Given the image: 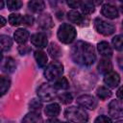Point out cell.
Returning <instances> with one entry per match:
<instances>
[{"label":"cell","instance_id":"30","mask_svg":"<svg viewBox=\"0 0 123 123\" xmlns=\"http://www.w3.org/2000/svg\"><path fill=\"white\" fill-rule=\"evenodd\" d=\"M7 6H8V9L11 11L19 10L22 7V2L19 0H9L7 2Z\"/></svg>","mask_w":123,"mask_h":123},{"label":"cell","instance_id":"29","mask_svg":"<svg viewBox=\"0 0 123 123\" xmlns=\"http://www.w3.org/2000/svg\"><path fill=\"white\" fill-rule=\"evenodd\" d=\"M10 86H11L10 79L2 76L1 77V95H4L8 91V89L10 88Z\"/></svg>","mask_w":123,"mask_h":123},{"label":"cell","instance_id":"31","mask_svg":"<svg viewBox=\"0 0 123 123\" xmlns=\"http://www.w3.org/2000/svg\"><path fill=\"white\" fill-rule=\"evenodd\" d=\"M29 106H30V109L33 110V111H39L42 108V104L39 100H37V99H32L31 102L29 103Z\"/></svg>","mask_w":123,"mask_h":123},{"label":"cell","instance_id":"9","mask_svg":"<svg viewBox=\"0 0 123 123\" xmlns=\"http://www.w3.org/2000/svg\"><path fill=\"white\" fill-rule=\"evenodd\" d=\"M31 42L37 48H44L48 44L47 37L42 33H36L31 36Z\"/></svg>","mask_w":123,"mask_h":123},{"label":"cell","instance_id":"1","mask_svg":"<svg viewBox=\"0 0 123 123\" xmlns=\"http://www.w3.org/2000/svg\"><path fill=\"white\" fill-rule=\"evenodd\" d=\"M71 57L76 63L90 65L96 60L94 47L86 41H77L71 49Z\"/></svg>","mask_w":123,"mask_h":123},{"label":"cell","instance_id":"6","mask_svg":"<svg viewBox=\"0 0 123 123\" xmlns=\"http://www.w3.org/2000/svg\"><path fill=\"white\" fill-rule=\"evenodd\" d=\"M94 27L96 31L104 36H110L114 33L115 27L112 23H110L108 21H105L101 18H96L94 20Z\"/></svg>","mask_w":123,"mask_h":123},{"label":"cell","instance_id":"24","mask_svg":"<svg viewBox=\"0 0 123 123\" xmlns=\"http://www.w3.org/2000/svg\"><path fill=\"white\" fill-rule=\"evenodd\" d=\"M0 41H1V47H2V51H8L11 49L12 45V38L7 36V35H2L0 37Z\"/></svg>","mask_w":123,"mask_h":123},{"label":"cell","instance_id":"11","mask_svg":"<svg viewBox=\"0 0 123 123\" xmlns=\"http://www.w3.org/2000/svg\"><path fill=\"white\" fill-rule=\"evenodd\" d=\"M104 82H105V84L108 86L113 88V87H115V86H117L119 85V83H120V77H119L118 73L111 71V72H110V73H108V74L105 75Z\"/></svg>","mask_w":123,"mask_h":123},{"label":"cell","instance_id":"7","mask_svg":"<svg viewBox=\"0 0 123 123\" xmlns=\"http://www.w3.org/2000/svg\"><path fill=\"white\" fill-rule=\"evenodd\" d=\"M109 114L113 118L123 117V101L122 100H112L108 106Z\"/></svg>","mask_w":123,"mask_h":123},{"label":"cell","instance_id":"27","mask_svg":"<svg viewBox=\"0 0 123 123\" xmlns=\"http://www.w3.org/2000/svg\"><path fill=\"white\" fill-rule=\"evenodd\" d=\"M53 86L56 89H67L69 87V83L65 77H61L55 82Z\"/></svg>","mask_w":123,"mask_h":123},{"label":"cell","instance_id":"21","mask_svg":"<svg viewBox=\"0 0 123 123\" xmlns=\"http://www.w3.org/2000/svg\"><path fill=\"white\" fill-rule=\"evenodd\" d=\"M28 7L32 12H39L43 11V9L45 8V4L43 1H40V0H33V1L28 2Z\"/></svg>","mask_w":123,"mask_h":123},{"label":"cell","instance_id":"5","mask_svg":"<svg viewBox=\"0 0 123 123\" xmlns=\"http://www.w3.org/2000/svg\"><path fill=\"white\" fill-rule=\"evenodd\" d=\"M37 96L42 101H51L56 98V88L49 84H42L37 88Z\"/></svg>","mask_w":123,"mask_h":123},{"label":"cell","instance_id":"23","mask_svg":"<svg viewBox=\"0 0 123 123\" xmlns=\"http://www.w3.org/2000/svg\"><path fill=\"white\" fill-rule=\"evenodd\" d=\"M80 8H81L82 12L85 14H90L95 11L94 3L91 2V1H83V2H81Z\"/></svg>","mask_w":123,"mask_h":123},{"label":"cell","instance_id":"38","mask_svg":"<svg viewBox=\"0 0 123 123\" xmlns=\"http://www.w3.org/2000/svg\"><path fill=\"white\" fill-rule=\"evenodd\" d=\"M46 123H59V121L57 120V119H49V120H47L46 121Z\"/></svg>","mask_w":123,"mask_h":123},{"label":"cell","instance_id":"8","mask_svg":"<svg viewBox=\"0 0 123 123\" xmlns=\"http://www.w3.org/2000/svg\"><path fill=\"white\" fill-rule=\"evenodd\" d=\"M77 103L79 105H81L82 107L86 108L88 110H94L98 105L97 100L93 96L87 95V94H84V95L79 96L77 98Z\"/></svg>","mask_w":123,"mask_h":123},{"label":"cell","instance_id":"41","mask_svg":"<svg viewBox=\"0 0 123 123\" xmlns=\"http://www.w3.org/2000/svg\"><path fill=\"white\" fill-rule=\"evenodd\" d=\"M115 123H123V120H119V121H117V122H115Z\"/></svg>","mask_w":123,"mask_h":123},{"label":"cell","instance_id":"40","mask_svg":"<svg viewBox=\"0 0 123 123\" xmlns=\"http://www.w3.org/2000/svg\"><path fill=\"white\" fill-rule=\"evenodd\" d=\"M3 6H4V3H3V2H1V3H0V7H1V9L3 8Z\"/></svg>","mask_w":123,"mask_h":123},{"label":"cell","instance_id":"14","mask_svg":"<svg viewBox=\"0 0 123 123\" xmlns=\"http://www.w3.org/2000/svg\"><path fill=\"white\" fill-rule=\"evenodd\" d=\"M2 71L6 73H12L16 68V63L12 58H6L5 61H2Z\"/></svg>","mask_w":123,"mask_h":123},{"label":"cell","instance_id":"42","mask_svg":"<svg viewBox=\"0 0 123 123\" xmlns=\"http://www.w3.org/2000/svg\"><path fill=\"white\" fill-rule=\"evenodd\" d=\"M121 12H123V5H122V6H121Z\"/></svg>","mask_w":123,"mask_h":123},{"label":"cell","instance_id":"25","mask_svg":"<svg viewBox=\"0 0 123 123\" xmlns=\"http://www.w3.org/2000/svg\"><path fill=\"white\" fill-rule=\"evenodd\" d=\"M96 94H97V96L101 100H106V99L110 98L112 93H111V89H109L108 87H106V86H100V87L97 88Z\"/></svg>","mask_w":123,"mask_h":123},{"label":"cell","instance_id":"15","mask_svg":"<svg viewBox=\"0 0 123 123\" xmlns=\"http://www.w3.org/2000/svg\"><path fill=\"white\" fill-rule=\"evenodd\" d=\"M38 25L42 29H49L53 26V20L49 13H43L38 16Z\"/></svg>","mask_w":123,"mask_h":123},{"label":"cell","instance_id":"36","mask_svg":"<svg viewBox=\"0 0 123 123\" xmlns=\"http://www.w3.org/2000/svg\"><path fill=\"white\" fill-rule=\"evenodd\" d=\"M67 5L70 6L71 8H79L81 5L80 1H67Z\"/></svg>","mask_w":123,"mask_h":123},{"label":"cell","instance_id":"28","mask_svg":"<svg viewBox=\"0 0 123 123\" xmlns=\"http://www.w3.org/2000/svg\"><path fill=\"white\" fill-rule=\"evenodd\" d=\"M112 46L118 51H123V35L115 36L111 40Z\"/></svg>","mask_w":123,"mask_h":123},{"label":"cell","instance_id":"13","mask_svg":"<svg viewBox=\"0 0 123 123\" xmlns=\"http://www.w3.org/2000/svg\"><path fill=\"white\" fill-rule=\"evenodd\" d=\"M97 49H98V52L103 57L110 58L112 56V49L107 41H100L97 44Z\"/></svg>","mask_w":123,"mask_h":123},{"label":"cell","instance_id":"19","mask_svg":"<svg viewBox=\"0 0 123 123\" xmlns=\"http://www.w3.org/2000/svg\"><path fill=\"white\" fill-rule=\"evenodd\" d=\"M60 111H61V108H60V105L57 103H53V104L46 106V108L44 110L45 114L50 117H55V116L59 115Z\"/></svg>","mask_w":123,"mask_h":123},{"label":"cell","instance_id":"35","mask_svg":"<svg viewBox=\"0 0 123 123\" xmlns=\"http://www.w3.org/2000/svg\"><path fill=\"white\" fill-rule=\"evenodd\" d=\"M30 51H31V48H30L29 46H27V45H21V46L18 47V52H19L21 55H26V54H28Z\"/></svg>","mask_w":123,"mask_h":123},{"label":"cell","instance_id":"34","mask_svg":"<svg viewBox=\"0 0 123 123\" xmlns=\"http://www.w3.org/2000/svg\"><path fill=\"white\" fill-rule=\"evenodd\" d=\"M34 20H35V19H34V17H33L32 15H29V14L23 15V23H24L25 25H27V26L33 25Z\"/></svg>","mask_w":123,"mask_h":123},{"label":"cell","instance_id":"17","mask_svg":"<svg viewBox=\"0 0 123 123\" xmlns=\"http://www.w3.org/2000/svg\"><path fill=\"white\" fill-rule=\"evenodd\" d=\"M22 123H43V120L39 113L36 111H31L24 116Z\"/></svg>","mask_w":123,"mask_h":123},{"label":"cell","instance_id":"12","mask_svg":"<svg viewBox=\"0 0 123 123\" xmlns=\"http://www.w3.org/2000/svg\"><path fill=\"white\" fill-rule=\"evenodd\" d=\"M13 37H14V40L19 43V44H25L29 37H30V34L27 30L25 29H18L14 32L13 34Z\"/></svg>","mask_w":123,"mask_h":123},{"label":"cell","instance_id":"44","mask_svg":"<svg viewBox=\"0 0 123 123\" xmlns=\"http://www.w3.org/2000/svg\"><path fill=\"white\" fill-rule=\"evenodd\" d=\"M122 26H123V21H122Z\"/></svg>","mask_w":123,"mask_h":123},{"label":"cell","instance_id":"33","mask_svg":"<svg viewBox=\"0 0 123 123\" xmlns=\"http://www.w3.org/2000/svg\"><path fill=\"white\" fill-rule=\"evenodd\" d=\"M94 123H112V122L110 117H108L106 115H100L95 119Z\"/></svg>","mask_w":123,"mask_h":123},{"label":"cell","instance_id":"18","mask_svg":"<svg viewBox=\"0 0 123 123\" xmlns=\"http://www.w3.org/2000/svg\"><path fill=\"white\" fill-rule=\"evenodd\" d=\"M67 18L70 22L78 24V25H81L83 23L84 19H85L84 16L78 11H75V10H72V11L67 12Z\"/></svg>","mask_w":123,"mask_h":123},{"label":"cell","instance_id":"39","mask_svg":"<svg viewBox=\"0 0 123 123\" xmlns=\"http://www.w3.org/2000/svg\"><path fill=\"white\" fill-rule=\"evenodd\" d=\"M1 20H2V23H1V27H3V26L6 24V19H5L3 16H1Z\"/></svg>","mask_w":123,"mask_h":123},{"label":"cell","instance_id":"20","mask_svg":"<svg viewBox=\"0 0 123 123\" xmlns=\"http://www.w3.org/2000/svg\"><path fill=\"white\" fill-rule=\"evenodd\" d=\"M35 59L37 61V63L39 67H44L47 63V55L45 52L41 50H37L35 52Z\"/></svg>","mask_w":123,"mask_h":123},{"label":"cell","instance_id":"16","mask_svg":"<svg viewBox=\"0 0 123 123\" xmlns=\"http://www.w3.org/2000/svg\"><path fill=\"white\" fill-rule=\"evenodd\" d=\"M111 69H112V64L108 58L100 60L99 63H98V70L100 73L106 75V74L111 72Z\"/></svg>","mask_w":123,"mask_h":123},{"label":"cell","instance_id":"22","mask_svg":"<svg viewBox=\"0 0 123 123\" xmlns=\"http://www.w3.org/2000/svg\"><path fill=\"white\" fill-rule=\"evenodd\" d=\"M48 53L50 54V56L54 59H58L62 56V49L60 48V46L55 43V42H51L50 45L48 46Z\"/></svg>","mask_w":123,"mask_h":123},{"label":"cell","instance_id":"4","mask_svg":"<svg viewBox=\"0 0 123 123\" xmlns=\"http://www.w3.org/2000/svg\"><path fill=\"white\" fill-rule=\"evenodd\" d=\"M62 73H63V65L59 62H50L46 67V69L44 70V76L50 82L57 81L58 79H60Z\"/></svg>","mask_w":123,"mask_h":123},{"label":"cell","instance_id":"32","mask_svg":"<svg viewBox=\"0 0 123 123\" xmlns=\"http://www.w3.org/2000/svg\"><path fill=\"white\" fill-rule=\"evenodd\" d=\"M59 99H60V101H61L62 104H69V103L72 102L73 97H72L71 93H69V92H64V93H62L61 95H59Z\"/></svg>","mask_w":123,"mask_h":123},{"label":"cell","instance_id":"2","mask_svg":"<svg viewBox=\"0 0 123 123\" xmlns=\"http://www.w3.org/2000/svg\"><path fill=\"white\" fill-rule=\"evenodd\" d=\"M64 116L73 123H86L88 121L87 112L84 109L76 106L67 108L64 111Z\"/></svg>","mask_w":123,"mask_h":123},{"label":"cell","instance_id":"10","mask_svg":"<svg viewBox=\"0 0 123 123\" xmlns=\"http://www.w3.org/2000/svg\"><path fill=\"white\" fill-rule=\"evenodd\" d=\"M101 13L105 17H108L110 19H114L119 16L117 9L111 4H104L101 9Z\"/></svg>","mask_w":123,"mask_h":123},{"label":"cell","instance_id":"43","mask_svg":"<svg viewBox=\"0 0 123 123\" xmlns=\"http://www.w3.org/2000/svg\"><path fill=\"white\" fill-rule=\"evenodd\" d=\"M62 123H67V122H62Z\"/></svg>","mask_w":123,"mask_h":123},{"label":"cell","instance_id":"26","mask_svg":"<svg viewBox=\"0 0 123 123\" xmlns=\"http://www.w3.org/2000/svg\"><path fill=\"white\" fill-rule=\"evenodd\" d=\"M9 22L12 26H18L23 23V16L19 13H11L9 16Z\"/></svg>","mask_w":123,"mask_h":123},{"label":"cell","instance_id":"3","mask_svg":"<svg viewBox=\"0 0 123 123\" xmlns=\"http://www.w3.org/2000/svg\"><path fill=\"white\" fill-rule=\"evenodd\" d=\"M76 36H77L76 29L70 24L63 23L58 29L57 37L59 40L62 43H65V44L71 43L76 38Z\"/></svg>","mask_w":123,"mask_h":123},{"label":"cell","instance_id":"37","mask_svg":"<svg viewBox=\"0 0 123 123\" xmlns=\"http://www.w3.org/2000/svg\"><path fill=\"white\" fill-rule=\"evenodd\" d=\"M116 95H117L118 98L123 99V86L118 88V90H117V92H116Z\"/></svg>","mask_w":123,"mask_h":123}]
</instances>
